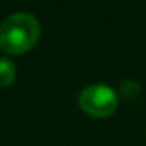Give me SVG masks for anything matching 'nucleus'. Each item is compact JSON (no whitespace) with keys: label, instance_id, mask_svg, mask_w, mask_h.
Returning a JSON list of instances; mask_svg holds the SVG:
<instances>
[{"label":"nucleus","instance_id":"nucleus-1","mask_svg":"<svg viewBox=\"0 0 146 146\" xmlns=\"http://www.w3.org/2000/svg\"><path fill=\"white\" fill-rule=\"evenodd\" d=\"M41 28L29 12H14L0 24V48L9 55L29 52L40 40Z\"/></svg>","mask_w":146,"mask_h":146},{"label":"nucleus","instance_id":"nucleus-3","mask_svg":"<svg viewBox=\"0 0 146 146\" xmlns=\"http://www.w3.org/2000/svg\"><path fill=\"white\" fill-rule=\"evenodd\" d=\"M16 81V65L9 58H0V88H7Z\"/></svg>","mask_w":146,"mask_h":146},{"label":"nucleus","instance_id":"nucleus-2","mask_svg":"<svg viewBox=\"0 0 146 146\" xmlns=\"http://www.w3.org/2000/svg\"><path fill=\"white\" fill-rule=\"evenodd\" d=\"M79 107L81 110L95 119H105L115 113L119 107L117 93L107 84H90L79 93Z\"/></svg>","mask_w":146,"mask_h":146},{"label":"nucleus","instance_id":"nucleus-4","mask_svg":"<svg viewBox=\"0 0 146 146\" xmlns=\"http://www.w3.org/2000/svg\"><path fill=\"white\" fill-rule=\"evenodd\" d=\"M119 93L120 96H124L125 100H136L139 95H141V84L134 79H124L120 83V88H119Z\"/></svg>","mask_w":146,"mask_h":146}]
</instances>
